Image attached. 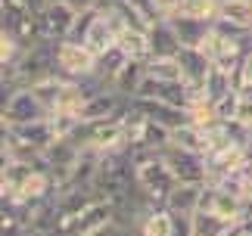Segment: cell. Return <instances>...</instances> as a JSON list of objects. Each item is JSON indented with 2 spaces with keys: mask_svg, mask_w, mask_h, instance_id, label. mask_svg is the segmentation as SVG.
Instances as JSON below:
<instances>
[{
  "mask_svg": "<svg viewBox=\"0 0 252 236\" xmlns=\"http://www.w3.org/2000/svg\"><path fill=\"white\" fill-rule=\"evenodd\" d=\"M137 186H140L137 183V165H134L131 146L103 152L100 168H96V177H94V193L100 196V199L122 202V199H128Z\"/></svg>",
  "mask_w": 252,
  "mask_h": 236,
  "instance_id": "cell-1",
  "label": "cell"
},
{
  "mask_svg": "<svg viewBox=\"0 0 252 236\" xmlns=\"http://www.w3.org/2000/svg\"><path fill=\"white\" fill-rule=\"evenodd\" d=\"M134 155V165H137V183L140 190L150 196L156 205H165V199L171 196V190L178 186V177L168 168L165 155L156 152V149H131Z\"/></svg>",
  "mask_w": 252,
  "mask_h": 236,
  "instance_id": "cell-2",
  "label": "cell"
},
{
  "mask_svg": "<svg viewBox=\"0 0 252 236\" xmlns=\"http://www.w3.org/2000/svg\"><path fill=\"white\" fill-rule=\"evenodd\" d=\"M53 75H60L56 72V41H47V37H37L34 44H28L22 56L9 65V78H16L22 87H32Z\"/></svg>",
  "mask_w": 252,
  "mask_h": 236,
  "instance_id": "cell-3",
  "label": "cell"
},
{
  "mask_svg": "<svg viewBox=\"0 0 252 236\" xmlns=\"http://www.w3.org/2000/svg\"><path fill=\"white\" fill-rule=\"evenodd\" d=\"M125 115H128V112H125ZM125 115L91 118V121H84V118H81L69 137L81 146V149H96V152L122 149V146H128V140H125Z\"/></svg>",
  "mask_w": 252,
  "mask_h": 236,
  "instance_id": "cell-4",
  "label": "cell"
},
{
  "mask_svg": "<svg viewBox=\"0 0 252 236\" xmlns=\"http://www.w3.org/2000/svg\"><path fill=\"white\" fill-rule=\"evenodd\" d=\"M94 65H96V56L84 44H78V41H60L56 44V72L63 78H72V81L91 78Z\"/></svg>",
  "mask_w": 252,
  "mask_h": 236,
  "instance_id": "cell-5",
  "label": "cell"
},
{
  "mask_svg": "<svg viewBox=\"0 0 252 236\" xmlns=\"http://www.w3.org/2000/svg\"><path fill=\"white\" fill-rule=\"evenodd\" d=\"M13 131V149L16 152H44L56 137H63L56 131L53 118H41V121H25V124H9Z\"/></svg>",
  "mask_w": 252,
  "mask_h": 236,
  "instance_id": "cell-6",
  "label": "cell"
},
{
  "mask_svg": "<svg viewBox=\"0 0 252 236\" xmlns=\"http://www.w3.org/2000/svg\"><path fill=\"white\" fill-rule=\"evenodd\" d=\"M162 155H165L168 168L178 177V183H209V162L202 152H190L171 143Z\"/></svg>",
  "mask_w": 252,
  "mask_h": 236,
  "instance_id": "cell-7",
  "label": "cell"
},
{
  "mask_svg": "<svg viewBox=\"0 0 252 236\" xmlns=\"http://www.w3.org/2000/svg\"><path fill=\"white\" fill-rule=\"evenodd\" d=\"M78 19V9H72L65 0H50L41 13H37V22H41V37L47 41H69L72 25Z\"/></svg>",
  "mask_w": 252,
  "mask_h": 236,
  "instance_id": "cell-8",
  "label": "cell"
},
{
  "mask_svg": "<svg viewBox=\"0 0 252 236\" xmlns=\"http://www.w3.org/2000/svg\"><path fill=\"white\" fill-rule=\"evenodd\" d=\"M128 106H131V112L150 118V121L165 124V127H171V131L190 121L187 109H181V106H171V103H162V100H150V96H131Z\"/></svg>",
  "mask_w": 252,
  "mask_h": 236,
  "instance_id": "cell-9",
  "label": "cell"
},
{
  "mask_svg": "<svg viewBox=\"0 0 252 236\" xmlns=\"http://www.w3.org/2000/svg\"><path fill=\"white\" fill-rule=\"evenodd\" d=\"M246 159H249V146H243V143H221V146H212V149L206 152L209 180H218V177L237 171Z\"/></svg>",
  "mask_w": 252,
  "mask_h": 236,
  "instance_id": "cell-10",
  "label": "cell"
},
{
  "mask_svg": "<svg viewBox=\"0 0 252 236\" xmlns=\"http://www.w3.org/2000/svg\"><path fill=\"white\" fill-rule=\"evenodd\" d=\"M41 118H50L47 106L37 100V93L32 87H19V93L13 96V103H9L6 121L9 124H25V121H41Z\"/></svg>",
  "mask_w": 252,
  "mask_h": 236,
  "instance_id": "cell-11",
  "label": "cell"
},
{
  "mask_svg": "<svg viewBox=\"0 0 252 236\" xmlns=\"http://www.w3.org/2000/svg\"><path fill=\"white\" fill-rule=\"evenodd\" d=\"M112 221H115V202H109V199H94V202L81 211V218L75 221V227H72L69 236H87V233H96V230L109 227Z\"/></svg>",
  "mask_w": 252,
  "mask_h": 236,
  "instance_id": "cell-12",
  "label": "cell"
},
{
  "mask_svg": "<svg viewBox=\"0 0 252 236\" xmlns=\"http://www.w3.org/2000/svg\"><path fill=\"white\" fill-rule=\"evenodd\" d=\"M174 59H178V65L184 72V81H187L190 87H199L202 81H206L209 68H212V62H209V56H206L202 47H181Z\"/></svg>",
  "mask_w": 252,
  "mask_h": 236,
  "instance_id": "cell-13",
  "label": "cell"
},
{
  "mask_svg": "<svg viewBox=\"0 0 252 236\" xmlns=\"http://www.w3.org/2000/svg\"><path fill=\"white\" fill-rule=\"evenodd\" d=\"M128 53L122 50L119 44L115 47H109L106 53H100L96 56V65H94V75H91V81H96L100 87H112L115 84V78H119V72L125 65H128Z\"/></svg>",
  "mask_w": 252,
  "mask_h": 236,
  "instance_id": "cell-14",
  "label": "cell"
},
{
  "mask_svg": "<svg viewBox=\"0 0 252 236\" xmlns=\"http://www.w3.org/2000/svg\"><path fill=\"white\" fill-rule=\"evenodd\" d=\"M181 47L184 44L174 31L171 19H156L150 28V56H178Z\"/></svg>",
  "mask_w": 252,
  "mask_h": 236,
  "instance_id": "cell-15",
  "label": "cell"
},
{
  "mask_svg": "<svg viewBox=\"0 0 252 236\" xmlns=\"http://www.w3.org/2000/svg\"><path fill=\"white\" fill-rule=\"evenodd\" d=\"M174 31H178L181 44L184 47H202V41L209 37L212 25H215V19H193V16H174L171 19Z\"/></svg>",
  "mask_w": 252,
  "mask_h": 236,
  "instance_id": "cell-16",
  "label": "cell"
},
{
  "mask_svg": "<svg viewBox=\"0 0 252 236\" xmlns=\"http://www.w3.org/2000/svg\"><path fill=\"white\" fill-rule=\"evenodd\" d=\"M137 236H174V218L168 205H153L137 221Z\"/></svg>",
  "mask_w": 252,
  "mask_h": 236,
  "instance_id": "cell-17",
  "label": "cell"
},
{
  "mask_svg": "<svg viewBox=\"0 0 252 236\" xmlns=\"http://www.w3.org/2000/svg\"><path fill=\"white\" fill-rule=\"evenodd\" d=\"M234 87H240V84H237V75H230V72H224V68L212 65V68H209V75H206V81L199 84V93H202V100H206V103L215 106L221 96L230 93Z\"/></svg>",
  "mask_w": 252,
  "mask_h": 236,
  "instance_id": "cell-18",
  "label": "cell"
},
{
  "mask_svg": "<svg viewBox=\"0 0 252 236\" xmlns=\"http://www.w3.org/2000/svg\"><path fill=\"white\" fill-rule=\"evenodd\" d=\"M234 224L237 221H230L218 211H209V208L193 211V236H227V230L234 227Z\"/></svg>",
  "mask_w": 252,
  "mask_h": 236,
  "instance_id": "cell-19",
  "label": "cell"
},
{
  "mask_svg": "<svg viewBox=\"0 0 252 236\" xmlns=\"http://www.w3.org/2000/svg\"><path fill=\"white\" fill-rule=\"evenodd\" d=\"M147 81V59H128V65L119 72V78H115V90H119L122 96H137L140 90V84Z\"/></svg>",
  "mask_w": 252,
  "mask_h": 236,
  "instance_id": "cell-20",
  "label": "cell"
},
{
  "mask_svg": "<svg viewBox=\"0 0 252 236\" xmlns=\"http://www.w3.org/2000/svg\"><path fill=\"white\" fill-rule=\"evenodd\" d=\"M171 143L181 146V149H190V152H202V155L209 152V134H206V127H199V124H193V121L174 127V131H171Z\"/></svg>",
  "mask_w": 252,
  "mask_h": 236,
  "instance_id": "cell-21",
  "label": "cell"
},
{
  "mask_svg": "<svg viewBox=\"0 0 252 236\" xmlns=\"http://www.w3.org/2000/svg\"><path fill=\"white\" fill-rule=\"evenodd\" d=\"M218 22L252 31V0H218Z\"/></svg>",
  "mask_w": 252,
  "mask_h": 236,
  "instance_id": "cell-22",
  "label": "cell"
},
{
  "mask_svg": "<svg viewBox=\"0 0 252 236\" xmlns=\"http://www.w3.org/2000/svg\"><path fill=\"white\" fill-rule=\"evenodd\" d=\"M199 199H202V183H178L171 190V196L165 199V205L171 211H181V214H193L199 208Z\"/></svg>",
  "mask_w": 252,
  "mask_h": 236,
  "instance_id": "cell-23",
  "label": "cell"
},
{
  "mask_svg": "<svg viewBox=\"0 0 252 236\" xmlns=\"http://www.w3.org/2000/svg\"><path fill=\"white\" fill-rule=\"evenodd\" d=\"M115 44L131 59H150V31H137V28L125 25L119 31V37H115Z\"/></svg>",
  "mask_w": 252,
  "mask_h": 236,
  "instance_id": "cell-24",
  "label": "cell"
},
{
  "mask_svg": "<svg viewBox=\"0 0 252 236\" xmlns=\"http://www.w3.org/2000/svg\"><path fill=\"white\" fill-rule=\"evenodd\" d=\"M147 75L162 78V81H184V72L174 56H150L147 59Z\"/></svg>",
  "mask_w": 252,
  "mask_h": 236,
  "instance_id": "cell-25",
  "label": "cell"
},
{
  "mask_svg": "<svg viewBox=\"0 0 252 236\" xmlns=\"http://www.w3.org/2000/svg\"><path fill=\"white\" fill-rule=\"evenodd\" d=\"M22 50H25V44L19 41V37L9 31L6 25H0V65H13L19 56H22Z\"/></svg>",
  "mask_w": 252,
  "mask_h": 236,
  "instance_id": "cell-26",
  "label": "cell"
},
{
  "mask_svg": "<svg viewBox=\"0 0 252 236\" xmlns=\"http://www.w3.org/2000/svg\"><path fill=\"white\" fill-rule=\"evenodd\" d=\"M178 16H193V19H215L218 16V0H181Z\"/></svg>",
  "mask_w": 252,
  "mask_h": 236,
  "instance_id": "cell-27",
  "label": "cell"
},
{
  "mask_svg": "<svg viewBox=\"0 0 252 236\" xmlns=\"http://www.w3.org/2000/svg\"><path fill=\"white\" fill-rule=\"evenodd\" d=\"M19 87H22V84H19L16 81V78H3V81H0V118H6V112H9V103H13V96L19 93Z\"/></svg>",
  "mask_w": 252,
  "mask_h": 236,
  "instance_id": "cell-28",
  "label": "cell"
},
{
  "mask_svg": "<svg viewBox=\"0 0 252 236\" xmlns=\"http://www.w3.org/2000/svg\"><path fill=\"white\" fill-rule=\"evenodd\" d=\"M87 236H137V227H128V224H122V221H112L109 227H103L96 233H87Z\"/></svg>",
  "mask_w": 252,
  "mask_h": 236,
  "instance_id": "cell-29",
  "label": "cell"
},
{
  "mask_svg": "<svg viewBox=\"0 0 252 236\" xmlns=\"http://www.w3.org/2000/svg\"><path fill=\"white\" fill-rule=\"evenodd\" d=\"M234 121H240V124L252 127V96H243V93H240V106H237Z\"/></svg>",
  "mask_w": 252,
  "mask_h": 236,
  "instance_id": "cell-30",
  "label": "cell"
},
{
  "mask_svg": "<svg viewBox=\"0 0 252 236\" xmlns=\"http://www.w3.org/2000/svg\"><path fill=\"white\" fill-rule=\"evenodd\" d=\"M237 84H240V87H252V50H249V53L243 56V65H240Z\"/></svg>",
  "mask_w": 252,
  "mask_h": 236,
  "instance_id": "cell-31",
  "label": "cell"
},
{
  "mask_svg": "<svg viewBox=\"0 0 252 236\" xmlns=\"http://www.w3.org/2000/svg\"><path fill=\"white\" fill-rule=\"evenodd\" d=\"M0 146H13V131H9L6 118H0Z\"/></svg>",
  "mask_w": 252,
  "mask_h": 236,
  "instance_id": "cell-32",
  "label": "cell"
},
{
  "mask_svg": "<svg viewBox=\"0 0 252 236\" xmlns=\"http://www.w3.org/2000/svg\"><path fill=\"white\" fill-rule=\"evenodd\" d=\"M65 3H69L72 9H78V13H81V9H91V6H100V0H65Z\"/></svg>",
  "mask_w": 252,
  "mask_h": 236,
  "instance_id": "cell-33",
  "label": "cell"
},
{
  "mask_svg": "<svg viewBox=\"0 0 252 236\" xmlns=\"http://www.w3.org/2000/svg\"><path fill=\"white\" fill-rule=\"evenodd\" d=\"M6 75H9V68H6V65H0V81H3Z\"/></svg>",
  "mask_w": 252,
  "mask_h": 236,
  "instance_id": "cell-34",
  "label": "cell"
},
{
  "mask_svg": "<svg viewBox=\"0 0 252 236\" xmlns=\"http://www.w3.org/2000/svg\"><path fill=\"white\" fill-rule=\"evenodd\" d=\"M249 152H252V134H249Z\"/></svg>",
  "mask_w": 252,
  "mask_h": 236,
  "instance_id": "cell-35",
  "label": "cell"
},
{
  "mask_svg": "<svg viewBox=\"0 0 252 236\" xmlns=\"http://www.w3.org/2000/svg\"><path fill=\"white\" fill-rule=\"evenodd\" d=\"M100 3H103V0H100Z\"/></svg>",
  "mask_w": 252,
  "mask_h": 236,
  "instance_id": "cell-36",
  "label": "cell"
}]
</instances>
